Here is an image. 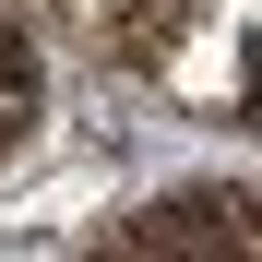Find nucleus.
I'll list each match as a JSON object with an SVG mask.
<instances>
[{
    "mask_svg": "<svg viewBox=\"0 0 262 262\" xmlns=\"http://www.w3.org/2000/svg\"><path fill=\"white\" fill-rule=\"evenodd\" d=\"M0 96L36 107V48H24V24H0Z\"/></svg>",
    "mask_w": 262,
    "mask_h": 262,
    "instance_id": "obj_2",
    "label": "nucleus"
},
{
    "mask_svg": "<svg viewBox=\"0 0 262 262\" xmlns=\"http://www.w3.org/2000/svg\"><path fill=\"white\" fill-rule=\"evenodd\" d=\"M119 250H262V191H167L155 214H119Z\"/></svg>",
    "mask_w": 262,
    "mask_h": 262,
    "instance_id": "obj_1",
    "label": "nucleus"
}]
</instances>
